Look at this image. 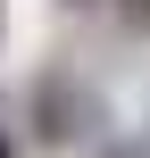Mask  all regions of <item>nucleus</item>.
I'll list each match as a JSON object with an SVG mask.
<instances>
[{
  "label": "nucleus",
  "mask_w": 150,
  "mask_h": 158,
  "mask_svg": "<svg viewBox=\"0 0 150 158\" xmlns=\"http://www.w3.org/2000/svg\"><path fill=\"white\" fill-rule=\"evenodd\" d=\"M75 8H84V0H75Z\"/></svg>",
  "instance_id": "f03ea898"
},
{
  "label": "nucleus",
  "mask_w": 150,
  "mask_h": 158,
  "mask_svg": "<svg viewBox=\"0 0 150 158\" xmlns=\"http://www.w3.org/2000/svg\"><path fill=\"white\" fill-rule=\"evenodd\" d=\"M0 158H8V133H0Z\"/></svg>",
  "instance_id": "f257e3e1"
}]
</instances>
